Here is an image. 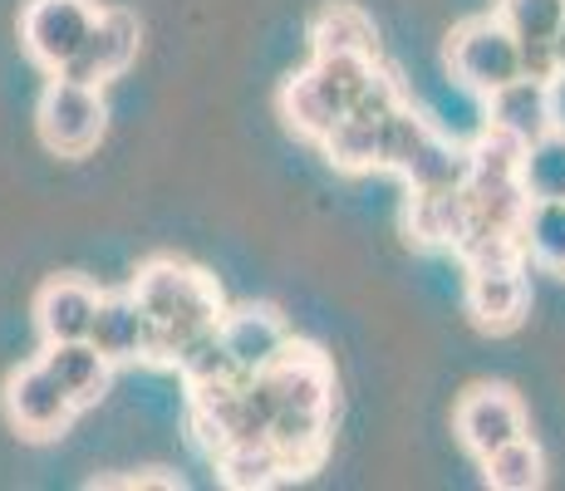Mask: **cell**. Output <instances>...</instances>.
<instances>
[{
    "instance_id": "cell-18",
    "label": "cell",
    "mask_w": 565,
    "mask_h": 491,
    "mask_svg": "<svg viewBox=\"0 0 565 491\" xmlns=\"http://www.w3.org/2000/svg\"><path fill=\"white\" fill-rule=\"evenodd\" d=\"M516 182L531 202H565V128L556 124L536 143L521 148Z\"/></svg>"
},
{
    "instance_id": "cell-15",
    "label": "cell",
    "mask_w": 565,
    "mask_h": 491,
    "mask_svg": "<svg viewBox=\"0 0 565 491\" xmlns=\"http://www.w3.org/2000/svg\"><path fill=\"white\" fill-rule=\"evenodd\" d=\"M45 369L54 378L64 384V393H70L79 408H89V403L104 398L108 388V374H114V359H104L99 349H94L89 340H64V344H45Z\"/></svg>"
},
{
    "instance_id": "cell-27",
    "label": "cell",
    "mask_w": 565,
    "mask_h": 491,
    "mask_svg": "<svg viewBox=\"0 0 565 491\" xmlns=\"http://www.w3.org/2000/svg\"><path fill=\"white\" fill-rule=\"evenodd\" d=\"M556 60H561V74H565V25L556 30Z\"/></svg>"
},
{
    "instance_id": "cell-1",
    "label": "cell",
    "mask_w": 565,
    "mask_h": 491,
    "mask_svg": "<svg viewBox=\"0 0 565 491\" xmlns=\"http://www.w3.org/2000/svg\"><path fill=\"white\" fill-rule=\"evenodd\" d=\"M134 295L148 314V359H178V349L216 330L226 314L222 290L182 260H148L134 280Z\"/></svg>"
},
{
    "instance_id": "cell-17",
    "label": "cell",
    "mask_w": 565,
    "mask_h": 491,
    "mask_svg": "<svg viewBox=\"0 0 565 491\" xmlns=\"http://www.w3.org/2000/svg\"><path fill=\"white\" fill-rule=\"evenodd\" d=\"M216 472L226 487L236 491H256V487H276L290 477L286 457L270 438H232L226 447H216Z\"/></svg>"
},
{
    "instance_id": "cell-9",
    "label": "cell",
    "mask_w": 565,
    "mask_h": 491,
    "mask_svg": "<svg viewBox=\"0 0 565 491\" xmlns=\"http://www.w3.org/2000/svg\"><path fill=\"white\" fill-rule=\"evenodd\" d=\"M521 433H526V413L507 388H472L458 403V438L477 462L521 438Z\"/></svg>"
},
{
    "instance_id": "cell-5",
    "label": "cell",
    "mask_w": 565,
    "mask_h": 491,
    "mask_svg": "<svg viewBox=\"0 0 565 491\" xmlns=\"http://www.w3.org/2000/svg\"><path fill=\"white\" fill-rule=\"evenodd\" d=\"M6 413L25 438L45 442V438H60V433L70 428V418L79 413V403L64 393V384L45 369V359H35V364H25L20 374H10Z\"/></svg>"
},
{
    "instance_id": "cell-22",
    "label": "cell",
    "mask_w": 565,
    "mask_h": 491,
    "mask_svg": "<svg viewBox=\"0 0 565 491\" xmlns=\"http://www.w3.org/2000/svg\"><path fill=\"white\" fill-rule=\"evenodd\" d=\"M320 148L340 172L379 168V124H369V118H360V114H344L340 124L320 138Z\"/></svg>"
},
{
    "instance_id": "cell-4",
    "label": "cell",
    "mask_w": 565,
    "mask_h": 491,
    "mask_svg": "<svg viewBox=\"0 0 565 491\" xmlns=\"http://www.w3.org/2000/svg\"><path fill=\"white\" fill-rule=\"evenodd\" d=\"M99 20V0H30L20 15V45L40 70L60 74Z\"/></svg>"
},
{
    "instance_id": "cell-13",
    "label": "cell",
    "mask_w": 565,
    "mask_h": 491,
    "mask_svg": "<svg viewBox=\"0 0 565 491\" xmlns=\"http://www.w3.org/2000/svg\"><path fill=\"white\" fill-rule=\"evenodd\" d=\"M89 344L114 364L128 359H148V314L134 290H108L99 295V314H94Z\"/></svg>"
},
{
    "instance_id": "cell-2",
    "label": "cell",
    "mask_w": 565,
    "mask_h": 491,
    "mask_svg": "<svg viewBox=\"0 0 565 491\" xmlns=\"http://www.w3.org/2000/svg\"><path fill=\"white\" fill-rule=\"evenodd\" d=\"M40 143L60 158H84V152L99 148L104 124H108V108H104V89L99 84H79V79H64L54 74L40 94Z\"/></svg>"
},
{
    "instance_id": "cell-25",
    "label": "cell",
    "mask_w": 565,
    "mask_h": 491,
    "mask_svg": "<svg viewBox=\"0 0 565 491\" xmlns=\"http://www.w3.org/2000/svg\"><path fill=\"white\" fill-rule=\"evenodd\" d=\"M394 108H404V89H398V79L388 70H374V79L364 84V94L354 98V108L350 114H360V118H369V124H384Z\"/></svg>"
},
{
    "instance_id": "cell-6",
    "label": "cell",
    "mask_w": 565,
    "mask_h": 491,
    "mask_svg": "<svg viewBox=\"0 0 565 491\" xmlns=\"http://www.w3.org/2000/svg\"><path fill=\"white\" fill-rule=\"evenodd\" d=\"M531 305L526 270L516 260H487V266H467V314L477 330L487 334H507L521 324Z\"/></svg>"
},
{
    "instance_id": "cell-23",
    "label": "cell",
    "mask_w": 565,
    "mask_h": 491,
    "mask_svg": "<svg viewBox=\"0 0 565 491\" xmlns=\"http://www.w3.org/2000/svg\"><path fill=\"white\" fill-rule=\"evenodd\" d=\"M178 374L188 378V388H206V384H226V378H246L242 369L232 364V354H226L222 344V330H206L198 340H188L178 349Z\"/></svg>"
},
{
    "instance_id": "cell-21",
    "label": "cell",
    "mask_w": 565,
    "mask_h": 491,
    "mask_svg": "<svg viewBox=\"0 0 565 491\" xmlns=\"http://www.w3.org/2000/svg\"><path fill=\"white\" fill-rule=\"evenodd\" d=\"M482 472H487V487H497V491H536L546 482V457L521 433L507 447H497L492 457H482Z\"/></svg>"
},
{
    "instance_id": "cell-8",
    "label": "cell",
    "mask_w": 565,
    "mask_h": 491,
    "mask_svg": "<svg viewBox=\"0 0 565 491\" xmlns=\"http://www.w3.org/2000/svg\"><path fill=\"white\" fill-rule=\"evenodd\" d=\"M222 344L232 354V364L242 369L246 378L252 374H266L280 354L290 349V330L270 305H242V310H226L222 314Z\"/></svg>"
},
{
    "instance_id": "cell-10",
    "label": "cell",
    "mask_w": 565,
    "mask_h": 491,
    "mask_svg": "<svg viewBox=\"0 0 565 491\" xmlns=\"http://www.w3.org/2000/svg\"><path fill=\"white\" fill-rule=\"evenodd\" d=\"M280 114H286V124L296 128L300 138L320 143V138L350 114V98L340 94V84H334L320 64H310L296 79H286V89H280Z\"/></svg>"
},
{
    "instance_id": "cell-16",
    "label": "cell",
    "mask_w": 565,
    "mask_h": 491,
    "mask_svg": "<svg viewBox=\"0 0 565 491\" xmlns=\"http://www.w3.org/2000/svg\"><path fill=\"white\" fill-rule=\"evenodd\" d=\"M472 226V202H467V188H443V192H413L408 206V232L418 236L423 246H452L467 236Z\"/></svg>"
},
{
    "instance_id": "cell-19",
    "label": "cell",
    "mask_w": 565,
    "mask_h": 491,
    "mask_svg": "<svg viewBox=\"0 0 565 491\" xmlns=\"http://www.w3.org/2000/svg\"><path fill=\"white\" fill-rule=\"evenodd\" d=\"M521 256L565 276V202H526L521 216Z\"/></svg>"
},
{
    "instance_id": "cell-12",
    "label": "cell",
    "mask_w": 565,
    "mask_h": 491,
    "mask_svg": "<svg viewBox=\"0 0 565 491\" xmlns=\"http://www.w3.org/2000/svg\"><path fill=\"white\" fill-rule=\"evenodd\" d=\"M94 314H99V290L79 276H60L40 290L35 300V324L45 334V344H64V340H89Z\"/></svg>"
},
{
    "instance_id": "cell-26",
    "label": "cell",
    "mask_w": 565,
    "mask_h": 491,
    "mask_svg": "<svg viewBox=\"0 0 565 491\" xmlns=\"http://www.w3.org/2000/svg\"><path fill=\"white\" fill-rule=\"evenodd\" d=\"M521 74L541 84L561 79V60H556V40H521Z\"/></svg>"
},
{
    "instance_id": "cell-24",
    "label": "cell",
    "mask_w": 565,
    "mask_h": 491,
    "mask_svg": "<svg viewBox=\"0 0 565 491\" xmlns=\"http://www.w3.org/2000/svg\"><path fill=\"white\" fill-rule=\"evenodd\" d=\"M516 40H556L565 25V0H497L492 10Z\"/></svg>"
},
{
    "instance_id": "cell-7",
    "label": "cell",
    "mask_w": 565,
    "mask_h": 491,
    "mask_svg": "<svg viewBox=\"0 0 565 491\" xmlns=\"http://www.w3.org/2000/svg\"><path fill=\"white\" fill-rule=\"evenodd\" d=\"M134 54H138V15H128V10H99L89 40H84L79 54H74L60 74L104 89L108 79H118V74L134 64Z\"/></svg>"
},
{
    "instance_id": "cell-3",
    "label": "cell",
    "mask_w": 565,
    "mask_h": 491,
    "mask_svg": "<svg viewBox=\"0 0 565 491\" xmlns=\"http://www.w3.org/2000/svg\"><path fill=\"white\" fill-rule=\"evenodd\" d=\"M448 64L467 89L492 94L521 74V40L497 15L467 20V25H458L448 40Z\"/></svg>"
},
{
    "instance_id": "cell-14",
    "label": "cell",
    "mask_w": 565,
    "mask_h": 491,
    "mask_svg": "<svg viewBox=\"0 0 565 491\" xmlns=\"http://www.w3.org/2000/svg\"><path fill=\"white\" fill-rule=\"evenodd\" d=\"M394 172L408 182L413 192L467 188V178H472V152H462L458 143H448L443 134H433V128H423V138L404 152V162H398Z\"/></svg>"
},
{
    "instance_id": "cell-11",
    "label": "cell",
    "mask_w": 565,
    "mask_h": 491,
    "mask_svg": "<svg viewBox=\"0 0 565 491\" xmlns=\"http://www.w3.org/2000/svg\"><path fill=\"white\" fill-rule=\"evenodd\" d=\"M487 124L497 128V134L516 138L521 148L536 143L541 134H551L556 128V104H551V84L541 79H526V74H516L512 84H502V89L487 94Z\"/></svg>"
},
{
    "instance_id": "cell-20",
    "label": "cell",
    "mask_w": 565,
    "mask_h": 491,
    "mask_svg": "<svg viewBox=\"0 0 565 491\" xmlns=\"http://www.w3.org/2000/svg\"><path fill=\"white\" fill-rule=\"evenodd\" d=\"M315 54H374V25L354 6H324L310 20Z\"/></svg>"
}]
</instances>
